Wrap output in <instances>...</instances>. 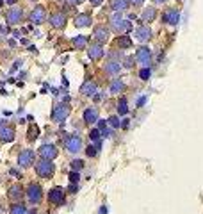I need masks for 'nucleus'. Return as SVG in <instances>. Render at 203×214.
<instances>
[{
    "instance_id": "1",
    "label": "nucleus",
    "mask_w": 203,
    "mask_h": 214,
    "mask_svg": "<svg viewBox=\"0 0 203 214\" xmlns=\"http://www.w3.org/2000/svg\"><path fill=\"white\" fill-rule=\"evenodd\" d=\"M54 171H55V166H54L50 159H43L39 163H36V173L43 177V178H50Z\"/></svg>"
},
{
    "instance_id": "2",
    "label": "nucleus",
    "mask_w": 203,
    "mask_h": 214,
    "mask_svg": "<svg viewBox=\"0 0 203 214\" xmlns=\"http://www.w3.org/2000/svg\"><path fill=\"white\" fill-rule=\"evenodd\" d=\"M111 27L116 32H120V34H121V32L130 31V27H132V25H130V21H128V20H123L121 14H114V16L111 18Z\"/></svg>"
},
{
    "instance_id": "3",
    "label": "nucleus",
    "mask_w": 203,
    "mask_h": 214,
    "mask_svg": "<svg viewBox=\"0 0 203 214\" xmlns=\"http://www.w3.org/2000/svg\"><path fill=\"white\" fill-rule=\"evenodd\" d=\"M68 114H70V107L64 105V103H59V105H55L52 109V120L57 122V123H62L68 118Z\"/></svg>"
},
{
    "instance_id": "4",
    "label": "nucleus",
    "mask_w": 203,
    "mask_h": 214,
    "mask_svg": "<svg viewBox=\"0 0 203 214\" xmlns=\"http://www.w3.org/2000/svg\"><path fill=\"white\" fill-rule=\"evenodd\" d=\"M27 198H29L31 204H39L41 198H43V189H41L39 184L32 182L31 186H29V189H27Z\"/></svg>"
},
{
    "instance_id": "5",
    "label": "nucleus",
    "mask_w": 203,
    "mask_h": 214,
    "mask_svg": "<svg viewBox=\"0 0 203 214\" xmlns=\"http://www.w3.org/2000/svg\"><path fill=\"white\" fill-rule=\"evenodd\" d=\"M21 20H23V11L20 7H11L6 14V21L9 25H18V23H21Z\"/></svg>"
},
{
    "instance_id": "6",
    "label": "nucleus",
    "mask_w": 203,
    "mask_h": 214,
    "mask_svg": "<svg viewBox=\"0 0 203 214\" xmlns=\"http://www.w3.org/2000/svg\"><path fill=\"white\" fill-rule=\"evenodd\" d=\"M64 146H66V150L71 153H77L79 150L82 148V139L80 136H68L66 139H64Z\"/></svg>"
},
{
    "instance_id": "7",
    "label": "nucleus",
    "mask_w": 203,
    "mask_h": 214,
    "mask_svg": "<svg viewBox=\"0 0 203 214\" xmlns=\"http://www.w3.org/2000/svg\"><path fill=\"white\" fill-rule=\"evenodd\" d=\"M93 38L98 41V43H107L109 38H111V32H109V29L105 25H96L93 29Z\"/></svg>"
},
{
    "instance_id": "8",
    "label": "nucleus",
    "mask_w": 203,
    "mask_h": 214,
    "mask_svg": "<svg viewBox=\"0 0 203 214\" xmlns=\"http://www.w3.org/2000/svg\"><path fill=\"white\" fill-rule=\"evenodd\" d=\"M162 21H164V23H168V25H178V21H180V11H178V9L164 11Z\"/></svg>"
},
{
    "instance_id": "9",
    "label": "nucleus",
    "mask_w": 203,
    "mask_h": 214,
    "mask_svg": "<svg viewBox=\"0 0 203 214\" xmlns=\"http://www.w3.org/2000/svg\"><path fill=\"white\" fill-rule=\"evenodd\" d=\"M135 59L144 64V66H148L150 62H152V50L148 48V47H141V48H137L135 52Z\"/></svg>"
},
{
    "instance_id": "10",
    "label": "nucleus",
    "mask_w": 203,
    "mask_h": 214,
    "mask_svg": "<svg viewBox=\"0 0 203 214\" xmlns=\"http://www.w3.org/2000/svg\"><path fill=\"white\" fill-rule=\"evenodd\" d=\"M45 18H46V9H45L43 6H36L31 13V21L36 23V25H39V23L45 21Z\"/></svg>"
},
{
    "instance_id": "11",
    "label": "nucleus",
    "mask_w": 203,
    "mask_h": 214,
    "mask_svg": "<svg viewBox=\"0 0 203 214\" xmlns=\"http://www.w3.org/2000/svg\"><path fill=\"white\" fill-rule=\"evenodd\" d=\"M57 148H55V145H50V143H46V145H43L39 148V155L43 157V159H55L57 157Z\"/></svg>"
},
{
    "instance_id": "12",
    "label": "nucleus",
    "mask_w": 203,
    "mask_h": 214,
    "mask_svg": "<svg viewBox=\"0 0 203 214\" xmlns=\"http://www.w3.org/2000/svg\"><path fill=\"white\" fill-rule=\"evenodd\" d=\"M48 200H50V204H54V205H62L64 204V191H62L61 187H54V189H50Z\"/></svg>"
},
{
    "instance_id": "13",
    "label": "nucleus",
    "mask_w": 203,
    "mask_h": 214,
    "mask_svg": "<svg viewBox=\"0 0 203 214\" xmlns=\"http://www.w3.org/2000/svg\"><path fill=\"white\" fill-rule=\"evenodd\" d=\"M14 139V129L11 125H0V141L11 143Z\"/></svg>"
},
{
    "instance_id": "14",
    "label": "nucleus",
    "mask_w": 203,
    "mask_h": 214,
    "mask_svg": "<svg viewBox=\"0 0 203 214\" xmlns=\"http://www.w3.org/2000/svg\"><path fill=\"white\" fill-rule=\"evenodd\" d=\"M87 55H89V59L93 61H98L103 57V47H102V43H93L91 47H89V50H87Z\"/></svg>"
},
{
    "instance_id": "15",
    "label": "nucleus",
    "mask_w": 203,
    "mask_h": 214,
    "mask_svg": "<svg viewBox=\"0 0 203 214\" xmlns=\"http://www.w3.org/2000/svg\"><path fill=\"white\" fill-rule=\"evenodd\" d=\"M50 25L54 29H62L66 25V14L64 13H54V14H50Z\"/></svg>"
},
{
    "instance_id": "16",
    "label": "nucleus",
    "mask_w": 203,
    "mask_h": 214,
    "mask_svg": "<svg viewBox=\"0 0 203 214\" xmlns=\"http://www.w3.org/2000/svg\"><path fill=\"white\" fill-rule=\"evenodd\" d=\"M7 196H9V200H13V202L21 200V196H23V187H21L20 184H13L9 187V191H7Z\"/></svg>"
},
{
    "instance_id": "17",
    "label": "nucleus",
    "mask_w": 203,
    "mask_h": 214,
    "mask_svg": "<svg viewBox=\"0 0 203 214\" xmlns=\"http://www.w3.org/2000/svg\"><path fill=\"white\" fill-rule=\"evenodd\" d=\"M18 163H20V166H31L32 163H34V152L32 150H23V152L18 155Z\"/></svg>"
},
{
    "instance_id": "18",
    "label": "nucleus",
    "mask_w": 203,
    "mask_h": 214,
    "mask_svg": "<svg viewBox=\"0 0 203 214\" xmlns=\"http://www.w3.org/2000/svg\"><path fill=\"white\" fill-rule=\"evenodd\" d=\"M150 38H152V29H150V27H146V25H142V27H139V29L135 31V39L141 41V43L148 41Z\"/></svg>"
},
{
    "instance_id": "19",
    "label": "nucleus",
    "mask_w": 203,
    "mask_h": 214,
    "mask_svg": "<svg viewBox=\"0 0 203 214\" xmlns=\"http://www.w3.org/2000/svg\"><path fill=\"white\" fill-rule=\"evenodd\" d=\"M84 122L86 123L98 122V109H96V107H87V109L84 111Z\"/></svg>"
},
{
    "instance_id": "20",
    "label": "nucleus",
    "mask_w": 203,
    "mask_h": 214,
    "mask_svg": "<svg viewBox=\"0 0 203 214\" xmlns=\"http://www.w3.org/2000/svg\"><path fill=\"white\" fill-rule=\"evenodd\" d=\"M91 21L93 20L87 13H82V14H77V16H75V25H77V27H89Z\"/></svg>"
},
{
    "instance_id": "21",
    "label": "nucleus",
    "mask_w": 203,
    "mask_h": 214,
    "mask_svg": "<svg viewBox=\"0 0 203 214\" xmlns=\"http://www.w3.org/2000/svg\"><path fill=\"white\" fill-rule=\"evenodd\" d=\"M103 70H105V73H109V75H118V73H120V70H121V62L109 61L105 66H103Z\"/></svg>"
},
{
    "instance_id": "22",
    "label": "nucleus",
    "mask_w": 203,
    "mask_h": 214,
    "mask_svg": "<svg viewBox=\"0 0 203 214\" xmlns=\"http://www.w3.org/2000/svg\"><path fill=\"white\" fill-rule=\"evenodd\" d=\"M80 93H82V95H86V96H91V95H94V93H96V84H94L93 81H86L84 84H82Z\"/></svg>"
},
{
    "instance_id": "23",
    "label": "nucleus",
    "mask_w": 203,
    "mask_h": 214,
    "mask_svg": "<svg viewBox=\"0 0 203 214\" xmlns=\"http://www.w3.org/2000/svg\"><path fill=\"white\" fill-rule=\"evenodd\" d=\"M130 6V0H111V9L114 11H125Z\"/></svg>"
},
{
    "instance_id": "24",
    "label": "nucleus",
    "mask_w": 203,
    "mask_h": 214,
    "mask_svg": "<svg viewBox=\"0 0 203 214\" xmlns=\"http://www.w3.org/2000/svg\"><path fill=\"white\" fill-rule=\"evenodd\" d=\"M155 16H157L155 7H146L144 13H142V21H153L155 20Z\"/></svg>"
},
{
    "instance_id": "25",
    "label": "nucleus",
    "mask_w": 203,
    "mask_h": 214,
    "mask_svg": "<svg viewBox=\"0 0 203 214\" xmlns=\"http://www.w3.org/2000/svg\"><path fill=\"white\" fill-rule=\"evenodd\" d=\"M71 43H73L75 48L80 50V48H86V47H87V38H86V36H77V38H73Z\"/></svg>"
},
{
    "instance_id": "26",
    "label": "nucleus",
    "mask_w": 203,
    "mask_h": 214,
    "mask_svg": "<svg viewBox=\"0 0 203 214\" xmlns=\"http://www.w3.org/2000/svg\"><path fill=\"white\" fill-rule=\"evenodd\" d=\"M123 89H125V84L120 79H114L111 82V93H121Z\"/></svg>"
},
{
    "instance_id": "27",
    "label": "nucleus",
    "mask_w": 203,
    "mask_h": 214,
    "mask_svg": "<svg viewBox=\"0 0 203 214\" xmlns=\"http://www.w3.org/2000/svg\"><path fill=\"white\" fill-rule=\"evenodd\" d=\"M36 137H39V129H38V125L32 123L31 129H29V132H27V139H29V141H34Z\"/></svg>"
},
{
    "instance_id": "28",
    "label": "nucleus",
    "mask_w": 203,
    "mask_h": 214,
    "mask_svg": "<svg viewBox=\"0 0 203 214\" xmlns=\"http://www.w3.org/2000/svg\"><path fill=\"white\" fill-rule=\"evenodd\" d=\"M9 214H27V207L23 204H14V205H11Z\"/></svg>"
},
{
    "instance_id": "29",
    "label": "nucleus",
    "mask_w": 203,
    "mask_h": 214,
    "mask_svg": "<svg viewBox=\"0 0 203 214\" xmlns=\"http://www.w3.org/2000/svg\"><path fill=\"white\" fill-rule=\"evenodd\" d=\"M118 45L121 47V50L123 48H130V47H132V39H130L128 36H121V38L118 39Z\"/></svg>"
},
{
    "instance_id": "30",
    "label": "nucleus",
    "mask_w": 203,
    "mask_h": 214,
    "mask_svg": "<svg viewBox=\"0 0 203 214\" xmlns=\"http://www.w3.org/2000/svg\"><path fill=\"white\" fill-rule=\"evenodd\" d=\"M100 130H96V129H93L91 132H89V137H91V141L94 143V145H98L100 146Z\"/></svg>"
},
{
    "instance_id": "31",
    "label": "nucleus",
    "mask_w": 203,
    "mask_h": 214,
    "mask_svg": "<svg viewBox=\"0 0 203 214\" xmlns=\"http://www.w3.org/2000/svg\"><path fill=\"white\" fill-rule=\"evenodd\" d=\"M118 112H120V114H127V112H128V107H127V98H121V100L118 102Z\"/></svg>"
},
{
    "instance_id": "32",
    "label": "nucleus",
    "mask_w": 203,
    "mask_h": 214,
    "mask_svg": "<svg viewBox=\"0 0 203 214\" xmlns=\"http://www.w3.org/2000/svg\"><path fill=\"white\" fill-rule=\"evenodd\" d=\"M82 168H84V161H80V159H75V161H71V170H75V171H80Z\"/></svg>"
},
{
    "instance_id": "33",
    "label": "nucleus",
    "mask_w": 203,
    "mask_h": 214,
    "mask_svg": "<svg viewBox=\"0 0 203 214\" xmlns=\"http://www.w3.org/2000/svg\"><path fill=\"white\" fill-rule=\"evenodd\" d=\"M98 150H100V146H98V145H94V146H87V148H86V153H87V155H89V157H94V155H96V153H98Z\"/></svg>"
},
{
    "instance_id": "34",
    "label": "nucleus",
    "mask_w": 203,
    "mask_h": 214,
    "mask_svg": "<svg viewBox=\"0 0 203 214\" xmlns=\"http://www.w3.org/2000/svg\"><path fill=\"white\" fill-rule=\"evenodd\" d=\"M150 75H152V70H150V68H142V70L139 71V77H141L142 81H148Z\"/></svg>"
},
{
    "instance_id": "35",
    "label": "nucleus",
    "mask_w": 203,
    "mask_h": 214,
    "mask_svg": "<svg viewBox=\"0 0 203 214\" xmlns=\"http://www.w3.org/2000/svg\"><path fill=\"white\" fill-rule=\"evenodd\" d=\"M109 125H111L112 129H118V127L121 125V123H120V118H118V116H111V118H109Z\"/></svg>"
},
{
    "instance_id": "36",
    "label": "nucleus",
    "mask_w": 203,
    "mask_h": 214,
    "mask_svg": "<svg viewBox=\"0 0 203 214\" xmlns=\"http://www.w3.org/2000/svg\"><path fill=\"white\" fill-rule=\"evenodd\" d=\"M102 130V136H103V137H112V130L111 129H107V125H105V127H103V129H100Z\"/></svg>"
},
{
    "instance_id": "37",
    "label": "nucleus",
    "mask_w": 203,
    "mask_h": 214,
    "mask_svg": "<svg viewBox=\"0 0 203 214\" xmlns=\"http://www.w3.org/2000/svg\"><path fill=\"white\" fill-rule=\"evenodd\" d=\"M79 178H80L79 171H75V170H73V171L70 173V180H71V182H75V184H77V182H79Z\"/></svg>"
},
{
    "instance_id": "38",
    "label": "nucleus",
    "mask_w": 203,
    "mask_h": 214,
    "mask_svg": "<svg viewBox=\"0 0 203 214\" xmlns=\"http://www.w3.org/2000/svg\"><path fill=\"white\" fill-rule=\"evenodd\" d=\"M7 34H9V29H7V27H0V39H2L4 36H7Z\"/></svg>"
},
{
    "instance_id": "39",
    "label": "nucleus",
    "mask_w": 203,
    "mask_h": 214,
    "mask_svg": "<svg viewBox=\"0 0 203 214\" xmlns=\"http://www.w3.org/2000/svg\"><path fill=\"white\" fill-rule=\"evenodd\" d=\"M77 189H79V187H77V184H75V182H71V186L68 187V191H70V193H77Z\"/></svg>"
},
{
    "instance_id": "40",
    "label": "nucleus",
    "mask_w": 203,
    "mask_h": 214,
    "mask_svg": "<svg viewBox=\"0 0 203 214\" xmlns=\"http://www.w3.org/2000/svg\"><path fill=\"white\" fill-rule=\"evenodd\" d=\"M132 62H134V59H132V57H128V59H125V66H127V68H130V66H132Z\"/></svg>"
},
{
    "instance_id": "41",
    "label": "nucleus",
    "mask_w": 203,
    "mask_h": 214,
    "mask_svg": "<svg viewBox=\"0 0 203 214\" xmlns=\"http://www.w3.org/2000/svg\"><path fill=\"white\" fill-rule=\"evenodd\" d=\"M130 4H134V6H142L144 0H130Z\"/></svg>"
},
{
    "instance_id": "42",
    "label": "nucleus",
    "mask_w": 203,
    "mask_h": 214,
    "mask_svg": "<svg viewBox=\"0 0 203 214\" xmlns=\"http://www.w3.org/2000/svg\"><path fill=\"white\" fill-rule=\"evenodd\" d=\"M105 125H107V122H103V120H98V127H100V129H103Z\"/></svg>"
},
{
    "instance_id": "43",
    "label": "nucleus",
    "mask_w": 203,
    "mask_h": 214,
    "mask_svg": "<svg viewBox=\"0 0 203 214\" xmlns=\"http://www.w3.org/2000/svg\"><path fill=\"white\" fill-rule=\"evenodd\" d=\"M89 2H91L93 6H100V4L103 2V0H89Z\"/></svg>"
},
{
    "instance_id": "44",
    "label": "nucleus",
    "mask_w": 203,
    "mask_h": 214,
    "mask_svg": "<svg viewBox=\"0 0 203 214\" xmlns=\"http://www.w3.org/2000/svg\"><path fill=\"white\" fill-rule=\"evenodd\" d=\"M71 4H73V6H79V4H82V2H84V0H70Z\"/></svg>"
},
{
    "instance_id": "45",
    "label": "nucleus",
    "mask_w": 203,
    "mask_h": 214,
    "mask_svg": "<svg viewBox=\"0 0 203 214\" xmlns=\"http://www.w3.org/2000/svg\"><path fill=\"white\" fill-rule=\"evenodd\" d=\"M144 102H146V98H144V96H141V98H139V102H137V103H139V105H142Z\"/></svg>"
},
{
    "instance_id": "46",
    "label": "nucleus",
    "mask_w": 203,
    "mask_h": 214,
    "mask_svg": "<svg viewBox=\"0 0 203 214\" xmlns=\"http://www.w3.org/2000/svg\"><path fill=\"white\" fill-rule=\"evenodd\" d=\"M107 212V209H105V207H102V211H100V214H105Z\"/></svg>"
},
{
    "instance_id": "47",
    "label": "nucleus",
    "mask_w": 203,
    "mask_h": 214,
    "mask_svg": "<svg viewBox=\"0 0 203 214\" xmlns=\"http://www.w3.org/2000/svg\"><path fill=\"white\" fill-rule=\"evenodd\" d=\"M6 2H7V4H11V6H13V4H14L16 0H6Z\"/></svg>"
},
{
    "instance_id": "48",
    "label": "nucleus",
    "mask_w": 203,
    "mask_h": 214,
    "mask_svg": "<svg viewBox=\"0 0 203 214\" xmlns=\"http://www.w3.org/2000/svg\"><path fill=\"white\" fill-rule=\"evenodd\" d=\"M157 4H164V2H168V0H155Z\"/></svg>"
},
{
    "instance_id": "49",
    "label": "nucleus",
    "mask_w": 203,
    "mask_h": 214,
    "mask_svg": "<svg viewBox=\"0 0 203 214\" xmlns=\"http://www.w3.org/2000/svg\"><path fill=\"white\" fill-rule=\"evenodd\" d=\"M29 214H36V211H31V212H29Z\"/></svg>"
},
{
    "instance_id": "50",
    "label": "nucleus",
    "mask_w": 203,
    "mask_h": 214,
    "mask_svg": "<svg viewBox=\"0 0 203 214\" xmlns=\"http://www.w3.org/2000/svg\"><path fill=\"white\" fill-rule=\"evenodd\" d=\"M0 6H2V0H0Z\"/></svg>"
}]
</instances>
